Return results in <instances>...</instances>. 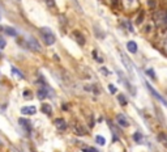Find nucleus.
<instances>
[{
    "label": "nucleus",
    "mask_w": 167,
    "mask_h": 152,
    "mask_svg": "<svg viewBox=\"0 0 167 152\" xmlns=\"http://www.w3.org/2000/svg\"><path fill=\"white\" fill-rule=\"evenodd\" d=\"M154 23L162 30H167V12L158 11L154 13Z\"/></svg>",
    "instance_id": "1"
},
{
    "label": "nucleus",
    "mask_w": 167,
    "mask_h": 152,
    "mask_svg": "<svg viewBox=\"0 0 167 152\" xmlns=\"http://www.w3.org/2000/svg\"><path fill=\"white\" fill-rule=\"evenodd\" d=\"M41 36H42L43 42H45L47 46L54 45L55 41H56L55 33L50 28H41Z\"/></svg>",
    "instance_id": "2"
},
{
    "label": "nucleus",
    "mask_w": 167,
    "mask_h": 152,
    "mask_svg": "<svg viewBox=\"0 0 167 152\" xmlns=\"http://www.w3.org/2000/svg\"><path fill=\"white\" fill-rule=\"evenodd\" d=\"M26 41H28V45H29V47H30L31 50H34V51H41V50H42V47H41L39 42L37 41L35 37L28 36V37H26Z\"/></svg>",
    "instance_id": "3"
},
{
    "label": "nucleus",
    "mask_w": 167,
    "mask_h": 152,
    "mask_svg": "<svg viewBox=\"0 0 167 152\" xmlns=\"http://www.w3.org/2000/svg\"><path fill=\"white\" fill-rule=\"evenodd\" d=\"M146 87H147V89H149V92L151 93V94H153V96L156 97V99L158 100V101H161L162 104H163V105H166V106H167V100L164 99V97H162L161 94H159V93L157 92V90L154 89V88H153V87H151V85L149 84V83H146Z\"/></svg>",
    "instance_id": "4"
},
{
    "label": "nucleus",
    "mask_w": 167,
    "mask_h": 152,
    "mask_svg": "<svg viewBox=\"0 0 167 152\" xmlns=\"http://www.w3.org/2000/svg\"><path fill=\"white\" fill-rule=\"evenodd\" d=\"M51 92H50V89L48 88H46V87H42V88H39L38 89V92H37V97L39 100H43V99H51Z\"/></svg>",
    "instance_id": "5"
},
{
    "label": "nucleus",
    "mask_w": 167,
    "mask_h": 152,
    "mask_svg": "<svg viewBox=\"0 0 167 152\" xmlns=\"http://www.w3.org/2000/svg\"><path fill=\"white\" fill-rule=\"evenodd\" d=\"M72 34H73V38L76 40L77 45H80V46H84V45H85V37H84V34H82L81 31L74 30Z\"/></svg>",
    "instance_id": "6"
},
{
    "label": "nucleus",
    "mask_w": 167,
    "mask_h": 152,
    "mask_svg": "<svg viewBox=\"0 0 167 152\" xmlns=\"http://www.w3.org/2000/svg\"><path fill=\"white\" fill-rule=\"evenodd\" d=\"M116 122H118L119 126H122V127L129 126V121L127 119V117H125L124 114H118V116H116Z\"/></svg>",
    "instance_id": "7"
},
{
    "label": "nucleus",
    "mask_w": 167,
    "mask_h": 152,
    "mask_svg": "<svg viewBox=\"0 0 167 152\" xmlns=\"http://www.w3.org/2000/svg\"><path fill=\"white\" fill-rule=\"evenodd\" d=\"M21 113L24 116H33L37 113V109H35V106H24L21 109Z\"/></svg>",
    "instance_id": "8"
},
{
    "label": "nucleus",
    "mask_w": 167,
    "mask_h": 152,
    "mask_svg": "<svg viewBox=\"0 0 167 152\" xmlns=\"http://www.w3.org/2000/svg\"><path fill=\"white\" fill-rule=\"evenodd\" d=\"M54 123H55V126H56L57 130H63V131H64V130L67 129V122L63 118H56L54 121Z\"/></svg>",
    "instance_id": "9"
},
{
    "label": "nucleus",
    "mask_w": 167,
    "mask_h": 152,
    "mask_svg": "<svg viewBox=\"0 0 167 152\" xmlns=\"http://www.w3.org/2000/svg\"><path fill=\"white\" fill-rule=\"evenodd\" d=\"M18 123L21 125V126L24 127V129L26 130V131H31V122L29 121V119H26V118H20L18 119Z\"/></svg>",
    "instance_id": "10"
},
{
    "label": "nucleus",
    "mask_w": 167,
    "mask_h": 152,
    "mask_svg": "<svg viewBox=\"0 0 167 152\" xmlns=\"http://www.w3.org/2000/svg\"><path fill=\"white\" fill-rule=\"evenodd\" d=\"M1 30H3L5 34L11 36V37H16V36H17V31H16V29L11 28V26H4V28H1Z\"/></svg>",
    "instance_id": "11"
},
{
    "label": "nucleus",
    "mask_w": 167,
    "mask_h": 152,
    "mask_svg": "<svg viewBox=\"0 0 167 152\" xmlns=\"http://www.w3.org/2000/svg\"><path fill=\"white\" fill-rule=\"evenodd\" d=\"M127 49L129 53L132 54H136L137 53V43L135 42V41H129V42L127 43Z\"/></svg>",
    "instance_id": "12"
},
{
    "label": "nucleus",
    "mask_w": 167,
    "mask_h": 152,
    "mask_svg": "<svg viewBox=\"0 0 167 152\" xmlns=\"http://www.w3.org/2000/svg\"><path fill=\"white\" fill-rule=\"evenodd\" d=\"M41 110H42V113L47 114V116H51V114H52V107L50 106L48 104H42V107H41Z\"/></svg>",
    "instance_id": "13"
},
{
    "label": "nucleus",
    "mask_w": 167,
    "mask_h": 152,
    "mask_svg": "<svg viewBox=\"0 0 167 152\" xmlns=\"http://www.w3.org/2000/svg\"><path fill=\"white\" fill-rule=\"evenodd\" d=\"M120 55H122L123 63H124V64H125V67H127V70L129 71V72H132V63H130L129 60H128L127 58H125V56H124V54H120Z\"/></svg>",
    "instance_id": "14"
},
{
    "label": "nucleus",
    "mask_w": 167,
    "mask_h": 152,
    "mask_svg": "<svg viewBox=\"0 0 167 152\" xmlns=\"http://www.w3.org/2000/svg\"><path fill=\"white\" fill-rule=\"evenodd\" d=\"M95 142L99 144V146H105V144H106V139L103 138L102 135H97L95 136Z\"/></svg>",
    "instance_id": "15"
},
{
    "label": "nucleus",
    "mask_w": 167,
    "mask_h": 152,
    "mask_svg": "<svg viewBox=\"0 0 167 152\" xmlns=\"http://www.w3.org/2000/svg\"><path fill=\"white\" fill-rule=\"evenodd\" d=\"M118 101H119L120 105H123V106L127 105V99L124 97V94H119V96H118Z\"/></svg>",
    "instance_id": "16"
},
{
    "label": "nucleus",
    "mask_w": 167,
    "mask_h": 152,
    "mask_svg": "<svg viewBox=\"0 0 167 152\" xmlns=\"http://www.w3.org/2000/svg\"><path fill=\"white\" fill-rule=\"evenodd\" d=\"M12 72L14 73V75L17 76L18 79H24V75H22V72H20V71L17 70V68H14V67H12Z\"/></svg>",
    "instance_id": "17"
},
{
    "label": "nucleus",
    "mask_w": 167,
    "mask_h": 152,
    "mask_svg": "<svg viewBox=\"0 0 167 152\" xmlns=\"http://www.w3.org/2000/svg\"><path fill=\"white\" fill-rule=\"evenodd\" d=\"M133 139H135V142H141L142 135L140 132H135V134H133Z\"/></svg>",
    "instance_id": "18"
},
{
    "label": "nucleus",
    "mask_w": 167,
    "mask_h": 152,
    "mask_svg": "<svg viewBox=\"0 0 167 152\" xmlns=\"http://www.w3.org/2000/svg\"><path fill=\"white\" fill-rule=\"evenodd\" d=\"M98 55H99V53L97 50H94L93 51V58H95L98 62H103V58H101V56H98Z\"/></svg>",
    "instance_id": "19"
},
{
    "label": "nucleus",
    "mask_w": 167,
    "mask_h": 152,
    "mask_svg": "<svg viewBox=\"0 0 167 152\" xmlns=\"http://www.w3.org/2000/svg\"><path fill=\"white\" fill-rule=\"evenodd\" d=\"M5 45H7L5 40H4L3 37L0 36V50H3V49H4V47H5Z\"/></svg>",
    "instance_id": "20"
},
{
    "label": "nucleus",
    "mask_w": 167,
    "mask_h": 152,
    "mask_svg": "<svg viewBox=\"0 0 167 152\" xmlns=\"http://www.w3.org/2000/svg\"><path fill=\"white\" fill-rule=\"evenodd\" d=\"M146 73H147V75H149L153 80H156V73H154L153 70H146Z\"/></svg>",
    "instance_id": "21"
},
{
    "label": "nucleus",
    "mask_w": 167,
    "mask_h": 152,
    "mask_svg": "<svg viewBox=\"0 0 167 152\" xmlns=\"http://www.w3.org/2000/svg\"><path fill=\"white\" fill-rule=\"evenodd\" d=\"M82 152H98V151L93 147H88V148H82Z\"/></svg>",
    "instance_id": "22"
},
{
    "label": "nucleus",
    "mask_w": 167,
    "mask_h": 152,
    "mask_svg": "<svg viewBox=\"0 0 167 152\" xmlns=\"http://www.w3.org/2000/svg\"><path fill=\"white\" fill-rule=\"evenodd\" d=\"M45 3L48 7H55V0H45Z\"/></svg>",
    "instance_id": "23"
},
{
    "label": "nucleus",
    "mask_w": 167,
    "mask_h": 152,
    "mask_svg": "<svg viewBox=\"0 0 167 152\" xmlns=\"http://www.w3.org/2000/svg\"><path fill=\"white\" fill-rule=\"evenodd\" d=\"M108 89H110V92L112 93V94H114V93H116V87H115L114 84H110V85H108Z\"/></svg>",
    "instance_id": "24"
},
{
    "label": "nucleus",
    "mask_w": 167,
    "mask_h": 152,
    "mask_svg": "<svg viewBox=\"0 0 167 152\" xmlns=\"http://www.w3.org/2000/svg\"><path fill=\"white\" fill-rule=\"evenodd\" d=\"M149 7L151 9H154L156 8V1H154V0H149Z\"/></svg>",
    "instance_id": "25"
},
{
    "label": "nucleus",
    "mask_w": 167,
    "mask_h": 152,
    "mask_svg": "<svg viewBox=\"0 0 167 152\" xmlns=\"http://www.w3.org/2000/svg\"><path fill=\"white\" fill-rule=\"evenodd\" d=\"M163 47L166 49V51H167V38H166V40L163 41Z\"/></svg>",
    "instance_id": "26"
},
{
    "label": "nucleus",
    "mask_w": 167,
    "mask_h": 152,
    "mask_svg": "<svg viewBox=\"0 0 167 152\" xmlns=\"http://www.w3.org/2000/svg\"><path fill=\"white\" fill-rule=\"evenodd\" d=\"M0 146H1V142H0Z\"/></svg>",
    "instance_id": "27"
}]
</instances>
